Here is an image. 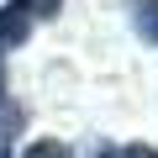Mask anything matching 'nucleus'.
Masks as SVG:
<instances>
[{"label": "nucleus", "instance_id": "1", "mask_svg": "<svg viewBox=\"0 0 158 158\" xmlns=\"http://www.w3.org/2000/svg\"><path fill=\"white\" fill-rule=\"evenodd\" d=\"M32 16L16 6V0H11V6H0V53H11V48H21L27 37H32Z\"/></svg>", "mask_w": 158, "mask_h": 158}, {"label": "nucleus", "instance_id": "2", "mask_svg": "<svg viewBox=\"0 0 158 158\" xmlns=\"http://www.w3.org/2000/svg\"><path fill=\"white\" fill-rule=\"evenodd\" d=\"M127 16H132V27L158 48V0H127Z\"/></svg>", "mask_w": 158, "mask_h": 158}, {"label": "nucleus", "instance_id": "3", "mask_svg": "<svg viewBox=\"0 0 158 158\" xmlns=\"http://www.w3.org/2000/svg\"><path fill=\"white\" fill-rule=\"evenodd\" d=\"M16 6H21L32 21H53V16L63 11V0H16Z\"/></svg>", "mask_w": 158, "mask_h": 158}, {"label": "nucleus", "instance_id": "4", "mask_svg": "<svg viewBox=\"0 0 158 158\" xmlns=\"http://www.w3.org/2000/svg\"><path fill=\"white\" fill-rule=\"evenodd\" d=\"M27 158H69V142L42 137V142H32V148H27Z\"/></svg>", "mask_w": 158, "mask_h": 158}, {"label": "nucleus", "instance_id": "5", "mask_svg": "<svg viewBox=\"0 0 158 158\" xmlns=\"http://www.w3.org/2000/svg\"><path fill=\"white\" fill-rule=\"evenodd\" d=\"M100 158H158V148H148V142H127V148H106Z\"/></svg>", "mask_w": 158, "mask_h": 158}, {"label": "nucleus", "instance_id": "6", "mask_svg": "<svg viewBox=\"0 0 158 158\" xmlns=\"http://www.w3.org/2000/svg\"><path fill=\"white\" fill-rule=\"evenodd\" d=\"M0 158H16V153H11V137H6V132H0Z\"/></svg>", "mask_w": 158, "mask_h": 158}, {"label": "nucleus", "instance_id": "7", "mask_svg": "<svg viewBox=\"0 0 158 158\" xmlns=\"http://www.w3.org/2000/svg\"><path fill=\"white\" fill-rule=\"evenodd\" d=\"M0 106H6V63H0Z\"/></svg>", "mask_w": 158, "mask_h": 158}]
</instances>
